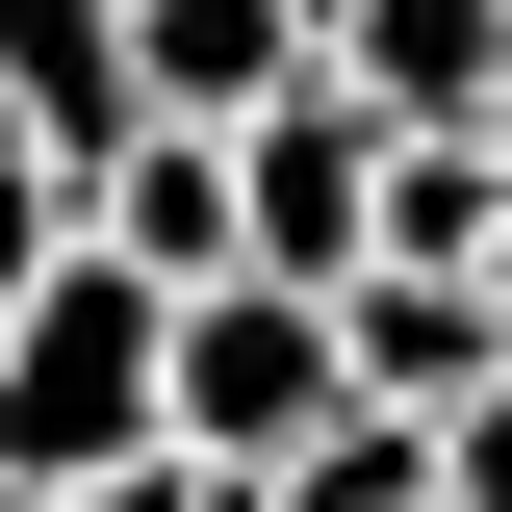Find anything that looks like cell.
Listing matches in <instances>:
<instances>
[{"label":"cell","mask_w":512,"mask_h":512,"mask_svg":"<svg viewBox=\"0 0 512 512\" xmlns=\"http://www.w3.org/2000/svg\"><path fill=\"white\" fill-rule=\"evenodd\" d=\"M180 436V282H128L103 231L0 308V487L52 512V487H103V461H154Z\"/></svg>","instance_id":"1"},{"label":"cell","mask_w":512,"mask_h":512,"mask_svg":"<svg viewBox=\"0 0 512 512\" xmlns=\"http://www.w3.org/2000/svg\"><path fill=\"white\" fill-rule=\"evenodd\" d=\"M333 410H359L333 282H256V256H231V282H180V461H231V487H256V461H308Z\"/></svg>","instance_id":"2"},{"label":"cell","mask_w":512,"mask_h":512,"mask_svg":"<svg viewBox=\"0 0 512 512\" xmlns=\"http://www.w3.org/2000/svg\"><path fill=\"white\" fill-rule=\"evenodd\" d=\"M231 180H256V282H359V256H384V103L308 52L282 103L231 128Z\"/></svg>","instance_id":"3"},{"label":"cell","mask_w":512,"mask_h":512,"mask_svg":"<svg viewBox=\"0 0 512 512\" xmlns=\"http://www.w3.org/2000/svg\"><path fill=\"white\" fill-rule=\"evenodd\" d=\"M77 231H103L128 282H231V256H256V180H231V128H180V103H154L103 180H77Z\"/></svg>","instance_id":"4"},{"label":"cell","mask_w":512,"mask_h":512,"mask_svg":"<svg viewBox=\"0 0 512 512\" xmlns=\"http://www.w3.org/2000/svg\"><path fill=\"white\" fill-rule=\"evenodd\" d=\"M333 359L384 410H461V384H512V308H487V256H359L333 282Z\"/></svg>","instance_id":"5"},{"label":"cell","mask_w":512,"mask_h":512,"mask_svg":"<svg viewBox=\"0 0 512 512\" xmlns=\"http://www.w3.org/2000/svg\"><path fill=\"white\" fill-rule=\"evenodd\" d=\"M0 128L103 180L128 128H154V77H128V0H0Z\"/></svg>","instance_id":"6"},{"label":"cell","mask_w":512,"mask_h":512,"mask_svg":"<svg viewBox=\"0 0 512 512\" xmlns=\"http://www.w3.org/2000/svg\"><path fill=\"white\" fill-rule=\"evenodd\" d=\"M308 52H333V0H128V77H154L180 128H256Z\"/></svg>","instance_id":"7"},{"label":"cell","mask_w":512,"mask_h":512,"mask_svg":"<svg viewBox=\"0 0 512 512\" xmlns=\"http://www.w3.org/2000/svg\"><path fill=\"white\" fill-rule=\"evenodd\" d=\"M333 77L384 128H487L512 103V0H333Z\"/></svg>","instance_id":"8"},{"label":"cell","mask_w":512,"mask_h":512,"mask_svg":"<svg viewBox=\"0 0 512 512\" xmlns=\"http://www.w3.org/2000/svg\"><path fill=\"white\" fill-rule=\"evenodd\" d=\"M256 512H436V410H384V384H359L308 461H256Z\"/></svg>","instance_id":"9"},{"label":"cell","mask_w":512,"mask_h":512,"mask_svg":"<svg viewBox=\"0 0 512 512\" xmlns=\"http://www.w3.org/2000/svg\"><path fill=\"white\" fill-rule=\"evenodd\" d=\"M512 231V154L487 128H384V256H487Z\"/></svg>","instance_id":"10"},{"label":"cell","mask_w":512,"mask_h":512,"mask_svg":"<svg viewBox=\"0 0 512 512\" xmlns=\"http://www.w3.org/2000/svg\"><path fill=\"white\" fill-rule=\"evenodd\" d=\"M52 256H77V154H26V128H0V308H26Z\"/></svg>","instance_id":"11"},{"label":"cell","mask_w":512,"mask_h":512,"mask_svg":"<svg viewBox=\"0 0 512 512\" xmlns=\"http://www.w3.org/2000/svg\"><path fill=\"white\" fill-rule=\"evenodd\" d=\"M436 512H512V384H461V410H436Z\"/></svg>","instance_id":"12"},{"label":"cell","mask_w":512,"mask_h":512,"mask_svg":"<svg viewBox=\"0 0 512 512\" xmlns=\"http://www.w3.org/2000/svg\"><path fill=\"white\" fill-rule=\"evenodd\" d=\"M52 512H256V487H231V461H180V436H154V461H103V487H52Z\"/></svg>","instance_id":"13"},{"label":"cell","mask_w":512,"mask_h":512,"mask_svg":"<svg viewBox=\"0 0 512 512\" xmlns=\"http://www.w3.org/2000/svg\"><path fill=\"white\" fill-rule=\"evenodd\" d=\"M487 308H512V231H487Z\"/></svg>","instance_id":"14"},{"label":"cell","mask_w":512,"mask_h":512,"mask_svg":"<svg viewBox=\"0 0 512 512\" xmlns=\"http://www.w3.org/2000/svg\"><path fill=\"white\" fill-rule=\"evenodd\" d=\"M487 154H512V103H487Z\"/></svg>","instance_id":"15"},{"label":"cell","mask_w":512,"mask_h":512,"mask_svg":"<svg viewBox=\"0 0 512 512\" xmlns=\"http://www.w3.org/2000/svg\"><path fill=\"white\" fill-rule=\"evenodd\" d=\"M0 512H26V487H0Z\"/></svg>","instance_id":"16"}]
</instances>
